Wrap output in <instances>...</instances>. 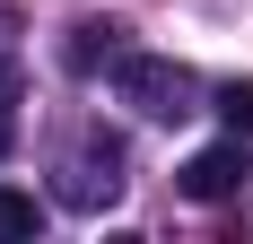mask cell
Returning <instances> with one entry per match:
<instances>
[{"mask_svg": "<svg viewBox=\"0 0 253 244\" xmlns=\"http://www.w3.org/2000/svg\"><path fill=\"white\" fill-rule=\"evenodd\" d=\"M52 201L61 209H114L123 201V140L114 131H79L70 140V157H61V174H52Z\"/></svg>", "mask_w": 253, "mask_h": 244, "instance_id": "obj_1", "label": "cell"}, {"mask_svg": "<svg viewBox=\"0 0 253 244\" xmlns=\"http://www.w3.org/2000/svg\"><path fill=\"white\" fill-rule=\"evenodd\" d=\"M114 87H123V105H140L149 122L201 114V79L183 70V61H166V52H123V61H114Z\"/></svg>", "mask_w": 253, "mask_h": 244, "instance_id": "obj_2", "label": "cell"}, {"mask_svg": "<svg viewBox=\"0 0 253 244\" xmlns=\"http://www.w3.org/2000/svg\"><path fill=\"white\" fill-rule=\"evenodd\" d=\"M245 131H236V140H218V148H192V157H183L175 166V192L183 201H236L245 192Z\"/></svg>", "mask_w": 253, "mask_h": 244, "instance_id": "obj_3", "label": "cell"}, {"mask_svg": "<svg viewBox=\"0 0 253 244\" xmlns=\"http://www.w3.org/2000/svg\"><path fill=\"white\" fill-rule=\"evenodd\" d=\"M123 18H79L70 26V44H61V61H70L79 79H96V70H114V61H123Z\"/></svg>", "mask_w": 253, "mask_h": 244, "instance_id": "obj_4", "label": "cell"}, {"mask_svg": "<svg viewBox=\"0 0 253 244\" xmlns=\"http://www.w3.org/2000/svg\"><path fill=\"white\" fill-rule=\"evenodd\" d=\"M44 227V209H35V192H18V183H0V244H18Z\"/></svg>", "mask_w": 253, "mask_h": 244, "instance_id": "obj_5", "label": "cell"}, {"mask_svg": "<svg viewBox=\"0 0 253 244\" xmlns=\"http://www.w3.org/2000/svg\"><path fill=\"white\" fill-rule=\"evenodd\" d=\"M218 114H227V131H253V79H227V87H218Z\"/></svg>", "mask_w": 253, "mask_h": 244, "instance_id": "obj_6", "label": "cell"}, {"mask_svg": "<svg viewBox=\"0 0 253 244\" xmlns=\"http://www.w3.org/2000/svg\"><path fill=\"white\" fill-rule=\"evenodd\" d=\"M18 148V70H0V157Z\"/></svg>", "mask_w": 253, "mask_h": 244, "instance_id": "obj_7", "label": "cell"}]
</instances>
